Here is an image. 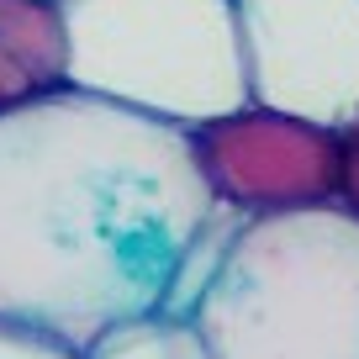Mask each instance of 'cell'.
Masks as SVG:
<instances>
[{"mask_svg": "<svg viewBox=\"0 0 359 359\" xmlns=\"http://www.w3.org/2000/svg\"><path fill=\"white\" fill-rule=\"evenodd\" d=\"M185 127L58 90L0 116V317L90 348L169 306L212 227Z\"/></svg>", "mask_w": 359, "mask_h": 359, "instance_id": "1", "label": "cell"}, {"mask_svg": "<svg viewBox=\"0 0 359 359\" xmlns=\"http://www.w3.org/2000/svg\"><path fill=\"white\" fill-rule=\"evenodd\" d=\"M180 317L212 359H359V222L344 206L238 222Z\"/></svg>", "mask_w": 359, "mask_h": 359, "instance_id": "2", "label": "cell"}, {"mask_svg": "<svg viewBox=\"0 0 359 359\" xmlns=\"http://www.w3.org/2000/svg\"><path fill=\"white\" fill-rule=\"evenodd\" d=\"M69 90L169 127H201L248 106L233 0H58Z\"/></svg>", "mask_w": 359, "mask_h": 359, "instance_id": "3", "label": "cell"}, {"mask_svg": "<svg viewBox=\"0 0 359 359\" xmlns=\"http://www.w3.org/2000/svg\"><path fill=\"white\" fill-rule=\"evenodd\" d=\"M248 106L348 133L359 122V0H233Z\"/></svg>", "mask_w": 359, "mask_h": 359, "instance_id": "4", "label": "cell"}, {"mask_svg": "<svg viewBox=\"0 0 359 359\" xmlns=\"http://www.w3.org/2000/svg\"><path fill=\"white\" fill-rule=\"evenodd\" d=\"M191 154L212 201L243 222L323 212L344 191V133L264 106L191 127Z\"/></svg>", "mask_w": 359, "mask_h": 359, "instance_id": "5", "label": "cell"}, {"mask_svg": "<svg viewBox=\"0 0 359 359\" xmlns=\"http://www.w3.org/2000/svg\"><path fill=\"white\" fill-rule=\"evenodd\" d=\"M69 90V32L58 0H0V116Z\"/></svg>", "mask_w": 359, "mask_h": 359, "instance_id": "6", "label": "cell"}, {"mask_svg": "<svg viewBox=\"0 0 359 359\" xmlns=\"http://www.w3.org/2000/svg\"><path fill=\"white\" fill-rule=\"evenodd\" d=\"M85 359H212L185 317H169V312H154V317H137V323H122L111 327L106 338L85 348Z\"/></svg>", "mask_w": 359, "mask_h": 359, "instance_id": "7", "label": "cell"}, {"mask_svg": "<svg viewBox=\"0 0 359 359\" xmlns=\"http://www.w3.org/2000/svg\"><path fill=\"white\" fill-rule=\"evenodd\" d=\"M0 359H85V348L64 344V338L43 333V327L6 323L0 317Z\"/></svg>", "mask_w": 359, "mask_h": 359, "instance_id": "8", "label": "cell"}, {"mask_svg": "<svg viewBox=\"0 0 359 359\" xmlns=\"http://www.w3.org/2000/svg\"><path fill=\"white\" fill-rule=\"evenodd\" d=\"M338 206L359 222V122L344 133V191H338Z\"/></svg>", "mask_w": 359, "mask_h": 359, "instance_id": "9", "label": "cell"}]
</instances>
